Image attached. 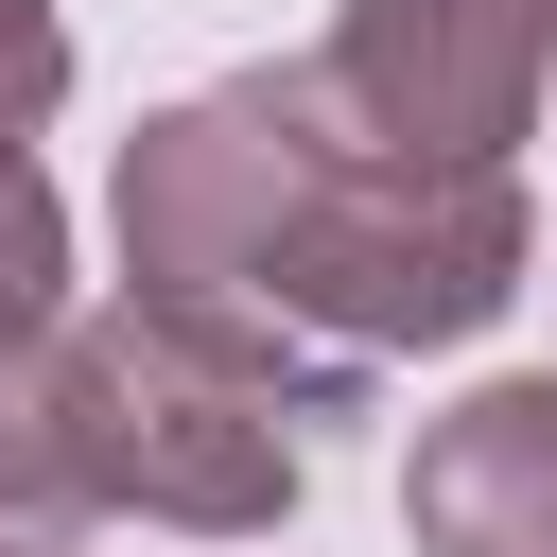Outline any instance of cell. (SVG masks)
<instances>
[{
    "mask_svg": "<svg viewBox=\"0 0 557 557\" xmlns=\"http://www.w3.org/2000/svg\"><path fill=\"white\" fill-rule=\"evenodd\" d=\"M104 522V383H87V331H17L0 348V557H70Z\"/></svg>",
    "mask_w": 557,
    "mask_h": 557,
    "instance_id": "5b68a950",
    "label": "cell"
},
{
    "mask_svg": "<svg viewBox=\"0 0 557 557\" xmlns=\"http://www.w3.org/2000/svg\"><path fill=\"white\" fill-rule=\"evenodd\" d=\"M52 104H70V17H52V0H0V157H17Z\"/></svg>",
    "mask_w": 557,
    "mask_h": 557,
    "instance_id": "52a82bcc",
    "label": "cell"
},
{
    "mask_svg": "<svg viewBox=\"0 0 557 557\" xmlns=\"http://www.w3.org/2000/svg\"><path fill=\"white\" fill-rule=\"evenodd\" d=\"M418 557H557V383H470L400 470Z\"/></svg>",
    "mask_w": 557,
    "mask_h": 557,
    "instance_id": "277c9868",
    "label": "cell"
},
{
    "mask_svg": "<svg viewBox=\"0 0 557 557\" xmlns=\"http://www.w3.org/2000/svg\"><path fill=\"white\" fill-rule=\"evenodd\" d=\"M540 52H557V0H540Z\"/></svg>",
    "mask_w": 557,
    "mask_h": 557,
    "instance_id": "ba28073f",
    "label": "cell"
},
{
    "mask_svg": "<svg viewBox=\"0 0 557 557\" xmlns=\"http://www.w3.org/2000/svg\"><path fill=\"white\" fill-rule=\"evenodd\" d=\"M331 87H348V122L383 139V157H470V174H505V139L540 122V0H348L331 17V52H313Z\"/></svg>",
    "mask_w": 557,
    "mask_h": 557,
    "instance_id": "3957f363",
    "label": "cell"
},
{
    "mask_svg": "<svg viewBox=\"0 0 557 557\" xmlns=\"http://www.w3.org/2000/svg\"><path fill=\"white\" fill-rule=\"evenodd\" d=\"M87 383H104V522H174V540H261L313 453H296V400L244 383L226 348L157 331L139 296L87 313Z\"/></svg>",
    "mask_w": 557,
    "mask_h": 557,
    "instance_id": "7a4b0ae2",
    "label": "cell"
},
{
    "mask_svg": "<svg viewBox=\"0 0 557 557\" xmlns=\"http://www.w3.org/2000/svg\"><path fill=\"white\" fill-rule=\"evenodd\" d=\"M52 313H70V209H52L35 157H0V348L52 331Z\"/></svg>",
    "mask_w": 557,
    "mask_h": 557,
    "instance_id": "8992f818",
    "label": "cell"
},
{
    "mask_svg": "<svg viewBox=\"0 0 557 557\" xmlns=\"http://www.w3.org/2000/svg\"><path fill=\"white\" fill-rule=\"evenodd\" d=\"M505 296H522V191L470 157H383L366 122H331V157L296 174V209L261 244V366L296 418H331L366 366L470 348Z\"/></svg>",
    "mask_w": 557,
    "mask_h": 557,
    "instance_id": "6da1fadb",
    "label": "cell"
}]
</instances>
